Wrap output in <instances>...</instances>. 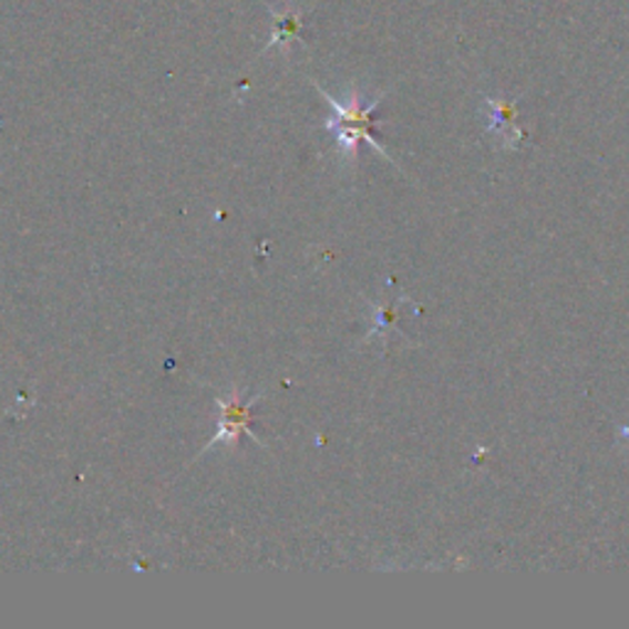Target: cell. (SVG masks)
Here are the masks:
<instances>
[{"label":"cell","mask_w":629,"mask_h":629,"mask_svg":"<svg viewBox=\"0 0 629 629\" xmlns=\"http://www.w3.org/2000/svg\"><path fill=\"white\" fill-rule=\"evenodd\" d=\"M318 92L324 96V101H328V104L334 111V116L330 121H324V128L332 133L334 141H337V148H340L342 155L357 157L359 145L367 141V143H372L381 155L389 157L384 145H381L374 138V133H372V128H374V111L381 104V96H377L374 101H369V104H367L364 96L354 89V92L350 94V99H347L344 104H342V101H337L334 96H330L320 86H318Z\"/></svg>","instance_id":"cell-1"},{"label":"cell","mask_w":629,"mask_h":629,"mask_svg":"<svg viewBox=\"0 0 629 629\" xmlns=\"http://www.w3.org/2000/svg\"><path fill=\"white\" fill-rule=\"evenodd\" d=\"M261 399V396H251L249 401L241 399V393L239 391H231L227 399H217L219 403V429H217V435L212 437L209 445L205 447V451H209L212 445H217V443H227V445H236L239 443V437L244 433H249L251 429V419H254V403Z\"/></svg>","instance_id":"cell-2"},{"label":"cell","mask_w":629,"mask_h":629,"mask_svg":"<svg viewBox=\"0 0 629 629\" xmlns=\"http://www.w3.org/2000/svg\"><path fill=\"white\" fill-rule=\"evenodd\" d=\"M487 106H489V131H499L502 138L504 136H512L519 141L522 131L514 126V116H516V104H507V101H497V99H487Z\"/></svg>","instance_id":"cell-3"},{"label":"cell","mask_w":629,"mask_h":629,"mask_svg":"<svg viewBox=\"0 0 629 629\" xmlns=\"http://www.w3.org/2000/svg\"><path fill=\"white\" fill-rule=\"evenodd\" d=\"M271 16L276 20V28H274L276 32H274L271 42L266 44V50H271L274 44H286V48H288L290 40L300 38L302 20H300L298 13H293V10H288V13H278V10H271Z\"/></svg>","instance_id":"cell-4"}]
</instances>
